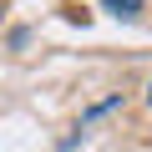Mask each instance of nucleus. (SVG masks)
<instances>
[{"instance_id":"nucleus-2","label":"nucleus","mask_w":152,"mask_h":152,"mask_svg":"<svg viewBox=\"0 0 152 152\" xmlns=\"http://www.w3.org/2000/svg\"><path fill=\"white\" fill-rule=\"evenodd\" d=\"M147 102H152V86H147Z\"/></svg>"},{"instance_id":"nucleus-1","label":"nucleus","mask_w":152,"mask_h":152,"mask_svg":"<svg viewBox=\"0 0 152 152\" xmlns=\"http://www.w3.org/2000/svg\"><path fill=\"white\" fill-rule=\"evenodd\" d=\"M102 5H107L112 15H122V20H137V15H142V0H102Z\"/></svg>"}]
</instances>
